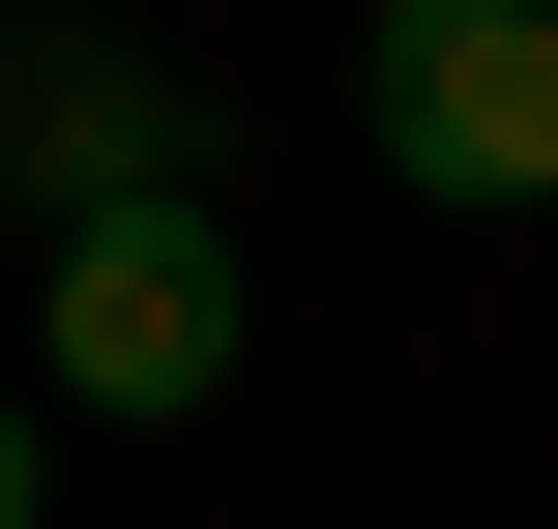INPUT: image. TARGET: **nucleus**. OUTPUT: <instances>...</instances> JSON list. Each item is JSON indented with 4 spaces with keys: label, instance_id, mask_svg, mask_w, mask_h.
<instances>
[{
    "label": "nucleus",
    "instance_id": "obj_1",
    "mask_svg": "<svg viewBox=\"0 0 558 529\" xmlns=\"http://www.w3.org/2000/svg\"><path fill=\"white\" fill-rule=\"evenodd\" d=\"M353 118H383L412 206H558V0H383Z\"/></svg>",
    "mask_w": 558,
    "mask_h": 529
},
{
    "label": "nucleus",
    "instance_id": "obj_2",
    "mask_svg": "<svg viewBox=\"0 0 558 529\" xmlns=\"http://www.w3.org/2000/svg\"><path fill=\"white\" fill-rule=\"evenodd\" d=\"M29 383H59V412H206V383H235V236H206V206L59 236V265H29Z\"/></svg>",
    "mask_w": 558,
    "mask_h": 529
},
{
    "label": "nucleus",
    "instance_id": "obj_3",
    "mask_svg": "<svg viewBox=\"0 0 558 529\" xmlns=\"http://www.w3.org/2000/svg\"><path fill=\"white\" fill-rule=\"evenodd\" d=\"M0 206H29V265L118 236V206H206V88L118 59V29H0Z\"/></svg>",
    "mask_w": 558,
    "mask_h": 529
},
{
    "label": "nucleus",
    "instance_id": "obj_4",
    "mask_svg": "<svg viewBox=\"0 0 558 529\" xmlns=\"http://www.w3.org/2000/svg\"><path fill=\"white\" fill-rule=\"evenodd\" d=\"M0 529H29V412H0Z\"/></svg>",
    "mask_w": 558,
    "mask_h": 529
}]
</instances>
